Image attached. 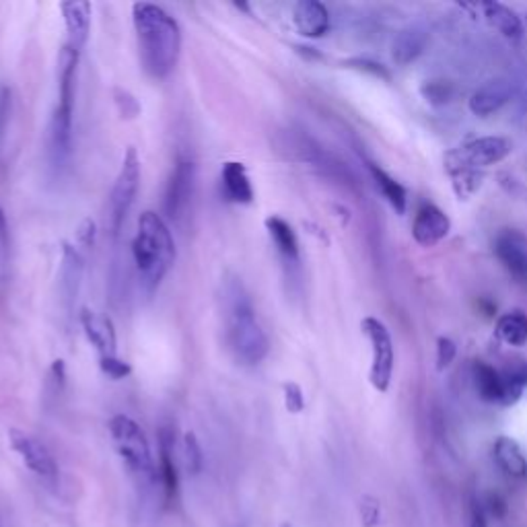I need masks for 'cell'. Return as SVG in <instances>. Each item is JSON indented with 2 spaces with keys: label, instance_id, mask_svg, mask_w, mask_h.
<instances>
[{
  "label": "cell",
  "instance_id": "5",
  "mask_svg": "<svg viewBox=\"0 0 527 527\" xmlns=\"http://www.w3.org/2000/svg\"><path fill=\"white\" fill-rule=\"evenodd\" d=\"M108 429L113 447H116L118 455L122 458L124 466L130 469L134 478L145 484H153L159 480L156 478V466L151 445H148L147 434L140 429L137 420L126 415H116L112 416Z\"/></svg>",
  "mask_w": 527,
  "mask_h": 527
},
{
  "label": "cell",
  "instance_id": "11",
  "mask_svg": "<svg viewBox=\"0 0 527 527\" xmlns=\"http://www.w3.org/2000/svg\"><path fill=\"white\" fill-rule=\"evenodd\" d=\"M78 322H81L85 336L91 342V346L99 353V359L118 357L116 327H113L110 317L89 308H83L81 313H78Z\"/></svg>",
  "mask_w": 527,
  "mask_h": 527
},
{
  "label": "cell",
  "instance_id": "9",
  "mask_svg": "<svg viewBox=\"0 0 527 527\" xmlns=\"http://www.w3.org/2000/svg\"><path fill=\"white\" fill-rule=\"evenodd\" d=\"M196 190V165L190 159L175 161L174 169H171L169 182L165 186V196H163V210L169 220H180L186 215L188 206L192 202Z\"/></svg>",
  "mask_w": 527,
  "mask_h": 527
},
{
  "label": "cell",
  "instance_id": "23",
  "mask_svg": "<svg viewBox=\"0 0 527 527\" xmlns=\"http://www.w3.org/2000/svg\"><path fill=\"white\" fill-rule=\"evenodd\" d=\"M495 460L498 468L511 478H525L527 476V460L522 451V447L515 439L511 437H498L495 441Z\"/></svg>",
  "mask_w": 527,
  "mask_h": 527
},
{
  "label": "cell",
  "instance_id": "21",
  "mask_svg": "<svg viewBox=\"0 0 527 527\" xmlns=\"http://www.w3.org/2000/svg\"><path fill=\"white\" fill-rule=\"evenodd\" d=\"M484 19L490 27H495L498 33H503L509 40H519L523 35V23L517 17V13L501 3H482L478 4Z\"/></svg>",
  "mask_w": 527,
  "mask_h": 527
},
{
  "label": "cell",
  "instance_id": "16",
  "mask_svg": "<svg viewBox=\"0 0 527 527\" xmlns=\"http://www.w3.org/2000/svg\"><path fill=\"white\" fill-rule=\"evenodd\" d=\"M513 97V85L507 78H493V81L484 83L480 89L474 91L469 97V112L478 118H488L496 113L503 105H507Z\"/></svg>",
  "mask_w": 527,
  "mask_h": 527
},
{
  "label": "cell",
  "instance_id": "29",
  "mask_svg": "<svg viewBox=\"0 0 527 527\" xmlns=\"http://www.w3.org/2000/svg\"><path fill=\"white\" fill-rule=\"evenodd\" d=\"M183 466H186L188 474H192V476L202 472L204 455H202V447H201V443H198V437L194 433L183 434Z\"/></svg>",
  "mask_w": 527,
  "mask_h": 527
},
{
  "label": "cell",
  "instance_id": "24",
  "mask_svg": "<svg viewBox=\"0 0 527 527\" xmlns=\"http://www.w3.org/2000/svg\"><path fill=\"white\" fill-rule=\"evenodd\" d=\"M367 169L373 177L377 190L381 192V196L389 202L391 209H394L397 215H404L406 206H408V194H406V188L402 186V183L396 182L394 177L386 174V171L373 161H367Z\"/></svg>",
  "mask_w": 527,
  "mask_h": 527
},
{
  "label": "cell",
  "instance_id": "12",
  "mask_svg": "<svg viewBox=\"0 0 527 527\" xmlns=\"http://www.w3.org/2000/svg\"><path fill=\"white\" fill-rule=\"evenodd\" d=\"M453 151L466 165L480 171L507 159V155L511 153V142L503 137H482L468 142L466 147L453 148Z\"/></svg>",
  "mask_w": 527,
  "mask_h": 527
},
{
  "label": "cell",
  "instance_id": "33",
  "mask_svg": "<svg viewBox=\"0 0 527 527\" xmlns=\"http://www.w3.org/2000/svg\"><path fill=\"white\" fill-rule=\"evenodd\" d=\"M99 367H102V371L112 377V380H126L128 375L132 373V367L128 365L126 361H122L120 357H105V359H99Z\"/></svg>",
  "mask_w": 527,
  "mask_h": 527
},
{
  "label": "cell",
  "instance_id": "36",
  "mask_svg": "<svg viewBox=\"0 0 527 527\" xmlns=\"http://www.w3.org/2000/svg\"><path fill=\"white\" fill-rule=\"evenodd\" d=\"M11 108H13V99H11V89L9 87H0V140L4 137L6 124H9L11 118Z\"/></svg>",
  "mask_w": 527,
  "mask_h": 527
},
{
  "label": "cell",
  "instance_id": "1",
  "mask_svg": "<svg viewBox=\"0 0 527 527\" xmlns=\"http://www.w3.org/2000/svg\"><path fill=\"white\" fill-rule=\"evenodd\" d=\"M219 308L227 351L239 365L258 367L266 359L270 342L258 322V311L254 308L252 297L239 276L227 274L220 282Z\"/></svg>",
  "mask_w": 527,
  "mask_h": 527
},
{
  "label": "cell",
  "instance_id": "31",
  "mask_svg": "<svg viewBox=\"0 0 527 527\" xmlns=\"http://www.w3.org/2000/svg\"><path fill=\"white\" fill-rule=\"evenodd\" d=\"M344 67L354 68V70H361V73H367V75H373L375 78H381V81H391L389 70L386 67H383V64L375 62V60H369V58H351V60L344 62Z\"/></svg>",
  "mask_w": 527,
  "mask_h": 527
},
{
  "label": "cell",
  "instance_id": "40",
  "mask_svg": "<svg viewBox=\"0 0 527 527\" xmlns=\"http://www.w3.org/2000/svg\"><path fill=\"white\" fill-rule=\"evenodd\" d=\"M469 527H488L487 513H484L480 505H474L472 507V522H469Z\"/></svg>",
  "mask_w": 527,
  "mask_h": 527
},
{
  "label": "cell",
  "instance_id": "25",
  "mask_svg": "<svg viewBox=\"0 0 527 527\" xmlns=\"http://www.w3.org/2000/svg\"><path fill=\"white\" fill-rule=\"evenodd\" d=\"M474 386L478 391L480 400L488 404H501L503 400V381L501 371H496L495 367H490L488 362H474Z\"/></svg>",
  "mask_w": 527,
  "mask_h": 527
},
{
  "label": "cell",
  "instance_id": "13",
  "mask_svg": "<svg viewBox=\"0 0 527 527\" xmlns=\"http://www.w3.org/2000/svg\"><path fill=\"white\" fill-rule=\"evenodd\" d=\"M85 262L83 255L70 244L62 246V260H60V274H58V289L62 297V308L67 316H73L78 290L83 282Z\"/></svg>",
  "mask_w": 527,
  "mask_h": 527
},
{
  "label": "cell",
  "instance_id": "35",
  "mask_svg": "<svg viewBox=\"0 0 527 527\" xmlns=\"http://www.w3.org/2000/svg\"><path fill=\"white\" fill-rule=\"evenodd\" d=\"M361 517H362V523H365L367 527H375L377 523H380V517H381L380 503L373 501V498H362Z\"/></svg>",
  "mask_w": 527,
  "mask_h": 527
},
{
  "label": "cell",
  "instance_id": "19",
  "mask_svg": "<svg viewBox=\"0 0 527 527\" xmlns=\"http://www.w3.org/2000/svg\"><path fill=\"white\" fill-rule=\"evenodd\" d=\"M60 9L68 33L67 46L76 49V52H83L91 31V4L85 3V0H70V3H62Z\"/></svg>",
  "mask_w": 527,
  "mask_h": 527
},
{
  "label": "cell",
  "instance_id": "8",
  "mask_svg": "<svg viewBox=\"0 0 527 527\" xmlns=\"http://www.w3.org/2000/svg\"><path fill=\"white\" fill-rule=\"evenodd\" d=\"M9 443L13 447L21 461H23L25 468L30 469L31 474L38 476L40 480H44L48 484H54L58 480L60 469L58 464H56L54 455L49 453L48 447L41 443L38 437L33 434L19 431V429H11L9 431Z\"/></svg>",
  "mask_w": 527,
  "mask_h": 527
},
{
  "label": "cell",
  "instance_id": "42",
  "mask_svg": "<svg viewBox=\"0 0 527 527\" xmlns=\"http://www.w3.org/2000/svg\"><path fill=\"white\" fill-rule=\"evenodd\" d=\"M525 23H527V15H525Z\"/></svg>",
  "mask_w": 527,
  "mask_h": 527
},
{
  "label": "cell",
  "instance_id": "15",
  "mask_svg": "<svg viewBox=\"0 0 527 527\" xmlns=\"http://www.w3.org/2000/svg\"><path fill=\"white\" fill-rule=\"evenodd\" d=\"M495 254L507 272L517 281L527 282V239L517 231L498 233L495 241Z\"/></svg>",
  "mask_w": 527,
  "mask_h": 527
},
{
  "label": "cell",
  "instance_id": "4",
  "mask_svg": "<svg viewBox=\"0 0 527 527\" xmlns=\"http://www.w3.org/2000/svg\"><path fill=\"white\" fill-rule=\"evenodd\" d=\"M78 56L81 52L64 44L58 60V102H56L48 126V161L56 174H60L67 167L70 153H73V113Z\"/></svg>",
  "mask_w": 527,
  "mask_h": 527
},
{
  "label": "cell",
  "instance_id": "39",
  "mask_svg": "<svg viewBox=\"0 0 527 527\" xmlns=\"http://www.w3.org/2000/svg\"><path fill=\"white\" fill-rule=\"evenodd\" d=\"M9 255V223H6V215L4 210L0 209V258L3 262Z\"/></svg>",
  "mask_w": 527,
  "mask_h": 527
},
{
  "label": "cell",
  "instance_id": "38",
  "mask_svg": "<svg viewBox=\"0 0 527 527\" xmlns=\"http://www.w3.org/2000/svg\"><path fill=\"white\" fill-rule=\"evenodd\" d=\"M487 509L495 519H503L505 515H507V511H509L507 501H505V498L498 493H490L487 496Z\"/></svg>",
  "mask_w": 527,
  "mask_h": 527
},
{
  "label": "cell",
  "instance_id": "26",
  "mask_svg": "<svg viewBox=\"0 0 527 527\" xmlns=\"http://www.w3.org/2000/svg\"><path fill=\"white\" fill-rule=\"evenodd\" d=\"M426 46V33L418 27H410V30H404L397 33V38L394 41V60L400 67H406V64L415 62L423 49Z\"/></svg>",
  "mask_w": 527,
  "mask_h": 527
},
{
  "label": "cell",
  "instance_id": "27",
  "mask_svg": "<svg viewBox=\"0 0 527 527\" xmlns=\"http://www.w3.org/2000/svg\"><path fill=\"white\" fill-rule=\"evenodd\" d=\"M496 336L509 346L527 344V316L523 311H511L498 317Z\"/></svg>",
  "mask_w": 527,
  "mask_h": 527
},
{
  "label": "cell",
  "instance_id": "2",
  "mask_svg": "<svg viewBox=\"0 0 527 527\" xmlns=\"http://www.w3.org/2000/svg\"><path fill=\"white\" fill-rule=\"evenodd\" d=\"M140 67L153 81L174 73L182 54V27L159 4L137 3L132 6Z\"/></svg>",
  "mask_w": 527,
  "mask_h": 527
},
{
  "label": "cell",
  "instance_id": "14",
  "mask_svg": "<svg viewBox=\"0 0 527 527\" xmlns=\"http://www.w3.org/2000/svg\"><path fill=\"white\" fill-rule=\"evenodd\" d=\"M451 231V220L445 215L439 206L423 204L415 217V225H412V237L418 246L433 247L439 241H443Z\"/></svg>",
  "mask_w": 527,
  "mask_h": 527
},
{
  "label": "cell",
  "instance_id": "3",
  "mask_svg": "<svg viewBox=\"0 0 527 527\" xmlns=\"http://www.w3.org/2000/svg\"><path fill=\"white\" fill-rule=\"evenodd\" d=\"M132 260L140 289L153 295L175 262L174 235L165 219L153 210H145L138 217L132 239Z\"/></svg>",
  "mask_w": 527,
  "mask_h": 527
},
{
  "label": "cell",
  "instance_id": "32",
  "mask_svg": "<svg viewBox=\"0 0 527 527\" xmlns=\"http://www.w3.org/2000/svg\"><path fill=\"white\" fill-rule=\"evenodd\" d=\"M284 406H287L290 415H301L305 410V396L299 383H284Z\"/></svg>",
  "mask_w": 527,
  "mask_h": 527
},
{
  "label": "cell",
  "instance_id": "7",
  "mask_svg": "<svg viewBox=\"0 0 527 527\" xmlns=\"http://www.w3.org/2000/svg\"><path fill=\"white\" fill-rule=\"evenodd\" d=\"M361 330L371 342V371H369V381L377 391H388L391 386V377H394L396 365V353H394V340L388 326L380 322L377 317H365L361 322Z\"/></svg>",
  "mask_w": 527,
  "mask_h": 527
},
{
  "label": "cell",
  "instance_id": "10",
  "mask_svg": "<svg viewBox=\"0 0 527 527\" xmlns=\"http://www.w3.org/2000/svg\"><path fill=\"white\" fill-rule=\"evenodd\" d=\"M156 478H159L163 501L167 507L175 503L180 493V474L175 464V433L171 426L159 429V466H156Z\"/></svg>",
  "mask_w": 527,
  "mask_h": 527
},
{
  "label": "cell",
  "instance_id": "18",
  "mask_svg": "<svg viewBox=\"0 0 527 527\" xmlns=\"http://www.w3.org/2000/svg\"><path fill=\"white\" fill-rule=\"evenodd\" d=\"M220 192L223 198L231 204H252L254 202V186L249 180L247 169L244 163L227 161L220 169Z\"/></svg>",
  "mask_w": 527,
  "mask_h": 527
},
{
  "label": "cell",
  "instance_id": "20",
  "mask_svg": "<svg viewBox=\"0 0 527 527\" xmlns=\"http://www.w3.org/2000/svg\"><path fill=\"white\" fill-rule=\"evenodd\" d=\"M264 225H266V231L270 235V239H272L281 260L287 264V266L297 268L299 264H301V254H299V239L293 231V227L276 215L268 217Z\"/></svg>",
  "mask_w": 527,
  "mask_h": 527
},
{
  "label": "cell",
  "instance_id": "34",
  "mask_svg": "<svg viewBox=\"0 0 527 527\" xmlns=\"http://www.w3.org/2000/svg\"><path fill=\"white\" fill-rule=\"evenodd\" d=\"M455 354H458V346H455V342L451 338L441 336L437 340V369L439 371H443V369L451 365Z\"/></svg>",
  "mask_w": 527,
  "mask_h": 527
},
{
  "label": "cell",
  "instance_id": "22",
  "mask_svg": "<svg viewBox=\"0 0 527 527\" xmlns=\"http://www.w3.org/2000/svg\"><path fill=\"white\" fill-rule=\"evenodd\" d=\"M445 169L451 177L453 190H455V194L460 196V201L461 198H469L476 190L480 188V183H482L480 171L466 165V163L461 161L458 155H455V151H450L445 155Z\"/></svg>",
  "mask_w": 527,
  "mask_h": 527
},
{
  "label": "cell",
  "instance_id": "37",
  "mask_svg": "<svg viewBox=\"0 0 527 527\" xmlns=\"http://www.w3.org/2000/svg\"><path fill=\"white\" fill-rule=\"evenodd\" d=\"M95 223L91 219H85L81 225H78V231H76V239L78 244L85 246V247H94L95 244Z\"/></svg>",
  "mask_w": 527,
  "mask_h": 527
},
{
  "label": "cell",
  "instance_id": "6",
  "mask_svg": "<svg viewBox=\"0 0 527 527\" xmlns=\"http://www.w3.org/2000/svg\"><path fill=\"white\" fill-rule=\"evenodd\" d=\"M140 186V159L134 147H128V151L122 159V167L118 171L116 182L110 192V204H108V223L113 237H118L124 229V223L130 209L137 201Z\"/></svg>",
  "mask_w": 527,
  "mask_h": 527
},
{
  "label": "cell",
  "instance_id": "17",
  "mask_svg": "<svg viewBox=\"0 0 527 527\" xmlns=\"http://www.w3.org/2000/svg\"><path fill=\"white\" fill-rule=\"evenodd\" d=\"M293 23L297 31L305 38L317 40L330 31V11L324 3L317 0H301L293 6Z\"/></svg>",
  "mask_w": 527,
  "mask_h": 527
},
{
  "label": "cell",
  "instance_id": "28",
  "mask_svg": "<svg viewBox=\"0 0 527 527\" xmlns=\"http://www.w3.org/2000/svg\"><path fill=\"white\" fill-rule=\"evenodd\" d=\"M503 381V400L501 406H513L522 400L523 389L527 388V362L517 361L511 367L501 371Z\"/></svg>",
  "mask_w": 527,
  "mask_h": 527
},
{
  "label": "cell",
  "instance_id": "41",
  "mask_svg": "<svg viewBox=\"0 0 527 527\" xmlns=\"http://www.w3.org/2000/svg\"><path fill=\"white\" fill-rule=\"evenodd\" d=\"M279 527H290V523H281Z\"/></svg>",
  "mask_w": 527,
  "mask_h": 527
},
{
  "label": "cell",
  "instance_id": "30",
  "mask_svg": "<svg viewBox=\"0 0 527 527\" xmlns=\"http://www.w3.org/2000/svg\"><path fill=\"white\" fill-rule=\"evenodd\" d=\"M420 94H423V97L431 105H445V103L451 102L453 87L450 83H443V81H431V83L423 85Z\"/></svg>",
  "mask_w": 527,
  "mask_h": 527
}]
</instances>
